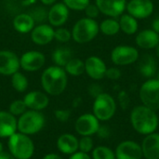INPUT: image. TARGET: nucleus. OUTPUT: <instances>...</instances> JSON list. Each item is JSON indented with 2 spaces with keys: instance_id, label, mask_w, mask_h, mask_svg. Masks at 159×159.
Instances as JSON below:
<instances>
[{
  "instance_id": "obj_1",
  "label": "nucleus",
  "mask_w": 159,
  "mask_h": 159,
  "mask_svg": "<svg viewBox=\"0 0 159 159\" xmlns=\"http://www.w3.org/2000/svg\"><path fill=\"white\" fill-rule=\"evenodd\" d=\"M130 123L136 132L146 136L157 131L159 126V118L157 111L142 104L135 106L131 110Z\"/></svg>"
},
{
  "instance_id": "obj_2",
  "label": "nucleus",
  "mask_w": 159,
  "mask_h": 159,
  "mask_svg": "<svg viewBox=\"0 0 159 159\" xmlns=\"http://www.w3.org/2000/svg\"><path fill=\"white\" fill-rule=\"evenodd\" d=\"M67 83V73L62 67L57 65L47 68L41 75L42 88L48 95H61L65 90Z\"/></svg>"
},
{
  "instance_id": "obj_3",
  "label": "nucleus",
  "mask_w": 159,
  "mask_h": 159,
  "mask_svg": "<svg viewBox=\"0 0 159 159\" xmlns=\"http://www.w3.org/2000/svg\"><path fill=\"white\" fill-rule=\"evenodd\" d=\"M8 153L16 159H30L34 153V144L32 139L23 133L15 132L7 141Z\"/></svg>"
},
{
  "instance_id": "obj_4",
  "label": "nucleus",
  "mask_w": 159,
  "mask_h": 159,
  "mask_svg": "<svg viewBox=\"0 0 159 159\" xmlns=\"http://www.w3.org/2000/svg\"><path fill=\"white\" fill-rule=\"evenodd\" d=\"M45 123V116L40 111L29 110L17 119V129L20 133L30 136L41 131Z\"/></svg>"
},
{
  "instance_id": "obj_5",
  "label": "nucleus",
  "mask_w": 159,
  "mask_h": 159,
  "mask_svg": "<svg viewBox=\"0 0 159 159\" xmlns=\"http://www.w3.org/2000/svg\"><path fill=\"white\" fill-rule=\"evenodd\" d=\"M100 32L98 22L89 18L80 19L75 22L72 30V38L78 44L89 43L93 40Z\"/></svg>"
},
{
  "instance_id": "obj_6",
  "label": "nucleus",
  "mask_w": 159,
  "mask_h": 159,
  "mask_svg": "<svg viewBox=\"0 0 159 159\" xmlns=\"http://www.w3.org/2000/svg\"><path fill=\"white\" fill-rule=\"evenodd\" d=\"M92 110L100 121H108L116 112V102L110 94L102 92L95 98Z\"/></svg>"
},
{
  "instance_id": "obj_7",
  "label": "nucleus",
  "mask_w": 159,
  "mask_h": 159,
  "mask_svg": "<svg viewBox=\"0 0 159 159\" xmlns=\"http://www.w3.org/2000/svg\"><path fill=\"white\" fill-rule=\"evenodd\" d=\"M141 102L143 105L152 110H159V81L157 78L146 80L139 91Z\"/></svg>"
},
{
  "instance_id": "obj_8",
  "label": "nucleus",
  "mask_w": 159,
  "mask_h": 159,
  "mask_svg": "<svg viewBox=\"0 0 159 159\" xmlns=\"http://www.w3.org/2000/svg\"><path fill=\"white\" fill-rule=\"evenodd\" d=\"M111 60L116 66L129 65L139 60V51L135 47L119 45L112 50Z\"/></svg>"
},
{
  "instance_id": "obj_9",
  "label": "nucleus",
  "mask_w": 159,
  "mask_h": 159,
  "mask_svg": "<svg viewBox=\"0 0 159 159\" xmlns=\"http://www.w3.org/2000/svg\"><path fill=\"white\" fill-rule=\"evenodd\" d=\"M100 126V120L93 114L87 113L76 119L75 129L80 136H92L97 133Z\"/></svg>"
},
{
  "instance_id": "obj_10",
  "label": "nucleus",
  "mask_w": 159,
  "mask_h": 159,
  "mask_svg": "<svg viewBox=\"0 0 159 159\" xmlns=\"http://www.w3.org/2000/svg\"><path fill=\"white\" fill-rule=\"evenodd\" d=\"M126 10L135 19L143 20L153 14L154 3L152 0H130L127 3Z\"/></svg>"
},
{
  "instance_id": "obj_11",
  "label": "nucleus",
  "mask_w": 159,
  "mask_h": 159,
  "mask_svg": "<svg viewBox=\"0 0 159 159\" xmlns=\"http://www.w3.org/2000/svg\"><path fill=\"white\" fill-rule=\"evenodd\" d=\"M116 159H142L143 151L141 144L134 141L121 142L115 151Z\"/></svg>"
},
{
  "instance_id": "obj_12",
  "label": "nucleus",
  "mask_w": 159,
  "mask_h": 159,
  "mask_svg": "<svg viewBox=\"0 0 159 159\" xmlns=\"http://www.w3.org/2000/svg\"><path fill=\"white\" fill-rule=\"evenodd\" d=\"M127 0H96L100 12L110 18L121 16L127 7Z\"/></svg>"
},
{
  "instance_id": "obj_13",
  "label": "nucleus",
  "mask_w": 159,
  "mask_h": 159,
  "mask_svg": "<svg viewBox=\"0 0 159 159\" xmlns=\"http://www.w3.org/2000/svg\"><path fill=\"white\" fill-rule=\"evenodd\" d=\"M46 62V57L43 53L35 50L25 52L20 59V67L27 72H35L41 69Z\"/></svg>"
},
{
  "instance_id": "obj_14",
  "label": "nucleus",
  "mask_w": 159,
  "mask_h": 159,
  "mask_svg": "<svg viewBox=\"0 0 159 159\" xmlns=\"http://www.w3.org/2000/svg\"><path fill=\"white\" fill-rule=\"evenodd\" d=\"M20 67V59L10 50H0V74L12 75Z\"/></svg>"
},
{
  "instance_id": "obj_15",
  "label": "nucleus",
  "mask_w": 159,
  "mask_h": 159,
  "mask_svg": "<svg viewBox=\"0 0 159 159\" xmlns=\"http://www.w3.org/2000/svg\"><path fill=\"white\" fill-rule=\"evenodd\" d=\"M106 70V64L100 57L90 56L85 61V72L94 80H101L105 77Z\"/></svg>"
},
{
  "instance_id": "obj_16",
  "label": "nucleus",
  "mask_w": 159,
  "mask_h": 159,
  "mask_svg": "<svg viewBox=\"0 0 159 159\" xmlns=\"http://www.w3.org/2000/svg\"><path fill=\"white\" fill-rule=\"evenodd\" d=\"M145 159H159V133L154 132L144 137L141 144Z\"/></svg>"
},
{
  "instance_id": "obj_17",
  "label": "nucleus",
  "mask_w": 159,
  "mask_h": 159,
  "mask_svg": "<svg viewBox=\"0 0 159 159\" xmlns=\"http://www.w3.org/2000/svg\"><path fill=\"white\" fill-rule=\"evenodd\" d=\"M23 101L28 109L40 112L47 108L49 103V99L48 95L37 90L30 91L29 93H27L23 98Z\"/></svg>"
},
{
  "instance_id": "obj_18",
  "label": "nucleus",
  "mask_w": 159,
  "mask_h": 159,
  "mask_svg": "<svg viewBox=\"0 0 159 159\" xmlns=\"http://www.w3.org/2000/svg\"><path fill=\"white\" fill-rule=\"evenodd\" d=\"M69 18V8L63 3L54 4L48 12V20L51 26H61Z\"/></svg>"
},
{
  "instance_id": "obj_19",
  "label": "nucleus",
  "mask_w": 159,
  "mask_h": 159,
  "mask_svg": "<svg viewBox=\"0 0 159 159\" xmlns=\"http://www.w3.org/2000/svg\"><path fill=\"white\" fill-rule=\"evenodd\" d=\"M54 29L48 24H39L34 27L31 33L33 42L39 46H44L50 43L54 39Z\"/></svg>"
},
{
  "instance_id": "obj_20",
  "label": "nucleus",
  "mask_w": 159,
  "mask_h": 159,
  "mask_svg": "<svg viewBox=\"0 0 159 159\" xmlns=\"http://www.w3.org/2000/svg\"><path fill=\"white\" fill-rule=\"evenodd\" d=\"M136 45L143 49H153L159 45V34L153 29H145L139 32L135 37Z\"/></svg>"
},
{
  "instance_id": "obj_21",
  "label": "nucleus",
  "mask_w": 159,
  "mask_h": 159,
  "mask_svg": "<svg viewBox=\"0 0 159 159\" xmlns=\"http://www.w3.org/2000/svg\"><path fill=\"white\" fill-rule=\"evenodd\" d=\"M17 130L16 116L9 112L0 111V138H9Z\"/></svg>"
},
{
  "instance_id": "obj_22",
  "label": "nucleus",
  "mask_w": 159,
  "mask_h": 159,
  "mask_svg": "<svg viewBox=\"0 0 159 159\" xmlns=\"http://www.w3.org/2000/svg\"><path fill=\"white\" fill-rule=\"evenodd\" d=\"M56 145L61 153L71 156L78 151V139L73 134L64 133L58 138Z\"/></svg>"
},
{
  "instance_id": "obj_23",
  "label": "nucleus",
  "mask_w": 159,
  "mask_h": 159,
  "mask_svg": "<svg viewBox=\"0 0 159 159\" xmlns=\"http://www.w3.org/2000/svg\"><path fill=\"white\" fill-rule=\"evenodd\" d=\"M13 27L20 34H27L34 29V20L30 14H19L13 20Z\"/></svg>"
},
{
  "instance_id": "obj_24",
  "label": "nucleus",
  "mask_w": 159,
  "mask_h": 159,
  "mask_svg": "<svg viewBox=\"0 0 159 159\" xmlns=\"http://www.w3.org/2000/svg\"><path fill=\"white\" fill-rule=\"evenodd\" d=\"M119 26H120V31L125 33L126 34L132 35L138 32L139 28V23L138 20L129 15V13L127 14H122L119 18Z\"/></svg>"
},
{
  "instance_id": "obj_25",
  "label": "nucleus",
  "mask_w": 159,
  "mask_h": 159,
  "mask_svg": "<svg viewBox=\"0 0 159 159\" xmlns=\"http://www.w3.org/2000/svg\"><path fill=\"white\" fill-rule=\"evenodd\" d=\"M140 73L143 76L146 78H152L157 75V63L151 55H146L143 57L140 63Z\"/></svg>"
},
{
  "instance_id": "obj_26",
  "label": "nucleus",
  "mask_w": 159,
  "mask_h": 159,
  "mask_svg": "<svg viewBox=\"0 0 159 159\" xmlns=\"http://www.w3.org/2000/svg\"><path fill=\"white\" fill-rule=\"evenodd\" d=\"M100 31L108 36H113L117 34L120 32V26L119 21L116 18H108L106 20H103L101 24L99 25Z\"/></svg>"
},
{
  "instance_id": "obj_27",
  "label": "nucleus",
  "mask_w": 159,
  "mask_h": 159,
  "mask_svg": "<svg viewBox=\"0 0 159 159\" xmlns=\"http://www.w3.org/2000/svg\"><path fill=\"white\" fill-rule=\"evenodd\" d=\"M72 59V51L68 48H59L52 54V60L57 66L64 67Z\"/></svg>"
},
{
  "instance_id": "obj_28",
  "label": "nucleus",
  "mask_w": 159,
  "mask_h": 159,
  "mask_svg": "<svg viewBox=\"0 0 159 159\" xmlns=\"http://www.w3.org/2000/svg\"><path fill=\"white\" fill-rule=\"evenodd\" d=\"M64 70L70 75L79 76L85 72V62L80 59L72 58L64 66Z\"/></svg>"
},
{
  "instance_id": "obj_29",
  "label": "nucleus",
  "mask_w": 159,
  "mask_h": 159,
  "mask_svg": "<svg viewBox=\"0 0 159 159\" xmlns=\"http://www.w3.org/2000/svg\"><path fill=\"white\" fill-rule=\"evenodd\" d=\"M11 86L18 92H24L28 89L27 77L20 72H16L11 75Z\"/></svg>"
},
{
  "instance_id": "obj_30",
  "label": "nucleus",
  "mask_w": 159,
  "mask_h": 159,
  "mask_svg": "<svg viewBox=\"0 0 159 159\" xmlns=\"http://www.w3.org/2000/svg\"><path fill=\"white\" fill-rule=\"evenodd\" d=\"M92 159H116L115 152L106 146H97L91 152Z\"/></svg>"
},
{
  "instance_id": "obj_31",
  "label": "nucleus",
  "mask_w": 159,
  "mask_h": 159,
  "mask_svg": "<svg viewBox=\"0 0 159 159\" xmlns=\"http://www.w3.org/2000/svg\"><path fill=\"white\" fill-rule=\"evenodd\" d=\"M27 109L28 108L23 100H16L9 104L8 112L14 116H20L22 114H24L27 111Z\"/></svg>"
},
{
  "instance_id": "obj_32",
  "label": "nucleus",
  "mask_w": 159,
  "mask_h": 159,
  "mask_svg": "<svg viewBox=\"0 0 159 159\" xmlns=\"http://www.w3.org/2000/svg\"><path fill=\"white\" fill-rule=\"evenodd\" d=\"M94 149V142L91 136H81L78 140V151L83 153H90Z\"/></svg>"
},
{
  "instance_id": "obj_33",
  "label": "nucleus",
  "mask_w": 159,
  "mask_h": 159,
  "mask_svg": "<svg viewBox=\"0 0 159 159\" xmlns=\"http://www.w3.org/2000/svg\"><path fill=\"white\" fill-rule=\"evenodd\" d=\"M63 4L72 10L81 11L90 4V0H63Z\"/></svg>"
},
{
  "instance_id": "obj_34",
  "label": "nucleus",
  "mask_w": 159,
  "mask_h": 159,
  "mask_svg": "<svg viewBox=\"0 0 159 159\" xmlns=\"http://www.w3.org/2000/svg\"><path fill=\"white\" fill-rule=\"evenodd\" d=\"M72 38V33L65 28H59L54 31V39L59 42L65 43Z\"/></svg>"
},
{
  "instance_id": "obj_35",
  "label": "nucleus",
  "mask_w": 159,
  "mask_h": 159,
  "mask_svg": "<svg viewBox=\"0 0 159 159\" xmlns=\"http://www.w3.org/2000/svg\"><path fill=\"white\" fill-rule=\"evenodd\" d=\"M54 116L58 121L64 123L69 120L71 116V111L67 109H58V110H55Z\"/></svg>"
},
{
  "instance_id": "obj_36",
  "label": "nucleus",
  "mask_w": 159,
  "mask_h": 159,
  "mask_svg": "<svg viewBox=\"0 0 159 159\" xmlns=\"http://www.w3.org/2000/svg\"><path fill=\"white\" fill-rule=\"evenodd\" d=\"M85 13H86L87 18L95 20V18H97L101 12H100V9L98 8L96 4H89L85 8Z\"/></svg>"
},
{
  "instance_id": "obj_37",
  "label": "nucleus",
  "mask_w": 159,
  "mask_h": 159,
  "mask_svg": "<svg viewBox=\"0 0 159 159\" xmlns=\"http://www.w3.org/2000/svg\"><path fill=\"white\" fill-rule=\"evenodd\" d=\"M105 76L111 80H117L121 77V71L117 67H111L107 68Z\"/></svg>"
},
{
  "instance_id": "obj_38",
  "label": "nucleus",
  "mask_w": 159,
  "mask_h": 159,
  "mask_svg": "<svg viewBox=\"0 0 159 159\" xmlns=\"http://www.w3.org/2000/svg\"><path fill=\"white\" fill-rule=\"evenodd\" d=\"M118 101L122 109H127L129 104V97L126 91H120L118 94Z\"/></svg>"
},
{
  "instance_id": "obj_39",
  "label": "nucleus",
  "mask_w": 159,
  "mask_h": 159,
  "mask_svg": "<svg viewBox=\"0 0 159 159\" xmlns=\"http://www.w3.org/2000/svg\"><path fill=\"white\" fill-rule=\"evenodd\" d=\"M89 93L90 94V96L94 97V99H95L97 96H99L101 93H102V89L98 84H92L89 88Z\"/></svg>"
},
{
  "instance_id": "obj_40",
  "label": "nucleus",
  "mask_w": 159,
  "mask_h": 159,
  "mask_svg": "<svg viewBox=\"0 0 159 159\" xmlns=\"http://www.w3.org/2000/svg\"><path fill=\"white\" fill-rule=\"evenodd\" d=\"M96 134L101 139H107L110 136V129L106 126H100Z\"/></svg>"
},
{
  "instance_id": "obj_41",
  "label": "nucleus",
  "mask_w": 159,
  "mask_h": 159,
  "mask_svg": "<svg viewBox=\"0 0 159 159\" xmlns=\"http://www.w3.org/2000/svg\"><path fill=\"white\" fill-rule=\"evenodd\" d=\"M69 159H92L91 157L87 154V153H83V152H80V151H77L75 152V154L71 155Z\"/></svg>"
},
{
  "instance_id": "obj_42",
  "label": "nucleus",
  "mask_w": 159,
  "mask_h": 159,
  "mask_svg": "<svg viewBox=\"0 0 159 159\" xmlns=\"http://www.w3.org/2000/svg\"><path fill=\"white\" fill-rule=\"evenodd\" d=\"M152 29L157 32V34H159V17L158 18H156L153 22H152Z\"/></svg>"
},
{
  "instance_id": "obj_43",
  "label": "nucleus",
  "mask_w": 159,
  "mask_h": 159,
  "mask_svg": "<svg viewBox=\"0 0 159 159\" xmlns=\"http://www.w3.org/2000/svg\"><path fill=\"white\" fill-rule=\"evenodd\" d=\"M42 159H63L61 157H60L59 155L57 154H53V153H50V154H48L46 155Z\"/></svg>"
},
{
  "instance_id": "obj_44",
  "label": "nucleus",
  "mask_w": 159,
  "mask_h": 159,
  "mask_svg": "<svg viewBox=\"0 0 159 159\" xmlns=\"http://www.w3.org/2000/svg\"><path fill=\"white\" fill-rule=\"evenodd\" d=\"M0 159H16L11 154L7 153V152H2L0 153Z\"/></svg>"
},
{
  "instance_id": "obj_45",
  "label": "nucleus",
  "mask_w": 159,
  "mask_h": 159,
  "mask_svg": "<svg viewBox=\"0 0 159 159\" xmlns=\"http://www.w3.org/2000/svg\"><path fill=\"white\" fill-rule=\"evenodd\" d=\"M40 1L46 6H50V5H53L57 0H40Z\"/></svg>"
},
{
  "instance_id": "obj_46",
  "label": "nucleus",
  "mask_w": 159,
  "mask_h": 159,
  "mask_svg": "<svg viewBox=\"0 0 159 159\" xmlns=\"http://www.w3.org/2000/svg\"><path fill=\"white\" fill-rule=\"evenodd\" d=\"M4 152V146H3V143L0 142V153Z\"/></svg>"
},
{
  "instance_id": "obj_47",
  "label": "nucleus",
  "mask_w": 159,
  "mask_h": 159,
  "mask_svg": "<svg viewBox=\"0 0 159 159\" xmlns=\"http://www.w3.org/2000/svg\"><path fill=\"white\" fill-rule=\"evenodd\" d=\"M157 48V58H158V60H159V45L156 48Z\"/></svg>"
},
{
  "instance_id": "obj_48",
  "label": "nucleus",
  "mask_w": 159,
  "mask_h": 159,
  "mask_svg": "<svg viewBox=\"0 0 159 159\" xmlns=\"http://www.w3.org/2000/svg\"><path fill=\"white\" fill-rule=\"evenodd\" d=\"M157 79L159 81V71L157 73Z\"/></svg>"
}]
</instances>
